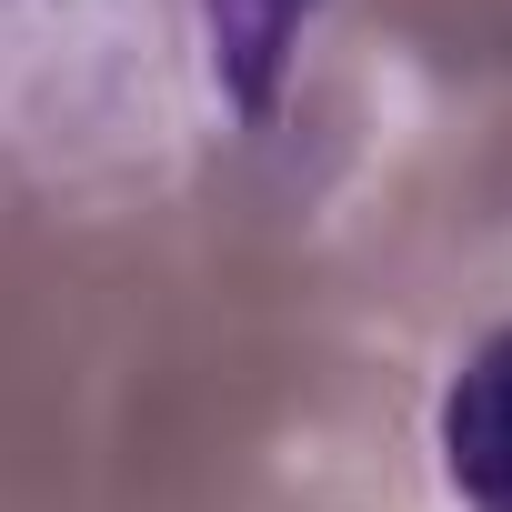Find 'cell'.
I'll use <instances>...</instances> for the list:
<instances>
[{
	"instance_id": "cell-2",
	"label": "cell",
	"mask_w": 512,
	"mask_h": 512,
	"mask_svg": "<svg viewBox=\"0 0 512 512\" xmlns=\"http://www.w3.org/2000/svg\"><path fill=\"white\" fill-rule=\"evenodd\" d=\"M302 21H312V0H201L211 71H221V91H231L251 121L272 111V91H282V71H292Z\"/></svg>"
},
{
	"instance_id": "cell-1",
	"label": "cell",
	"mask_w": 512,
	"mask_h": 512,
	"mask_svg": "<svg viewBox=\"0 0 512 512\" xmlns=\"http://www.w3.org/2000/svg\"><path fill=\"white\" fill-rule=\"evenodd\" d=\"M432 442H442V482L462 512H512V332H482L452 362Z\"/></svg>"
}]
</instances>
